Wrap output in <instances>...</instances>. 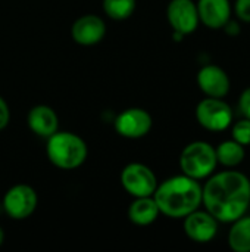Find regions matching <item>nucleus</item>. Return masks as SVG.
Instances as JSON below:
<instances>
[{
  "label": "nucleus",
  "mask_w": 250,
  "mask_h": 252,
  "mask_svg": "<svg viewBox=\"0 0 250 252\" xmlns=\"http://www.w3.org/2000/svg\"><path fill=\"white\" fill-rule=\"evenodd\" d=\"M206 211L221 223H233L250 205V180L239 171H222L211 177L202 188Z\"/></svg>",
  "instance_id": "1"
},
{
  "label": "nucleus",
  "mask_w": 250,
  "mask_h": 252,
  "mask_svg": "<svg viewBox=\"0 0 250 252\" xmlns=\"http://www.w3.org/2000/svg\"><path fill=\"white\" fill-rule=\"evenodd\" d=\"M153 199L162 214L171 219H184L202 204V186L186 174L174 176L156 188Z\"/></svg>",
  "instance_id": "2"
},
{
  "label": "nucleus",
  "mask_w": 250,
  "mask_h": 252,
  "mask_svg": "<svg viewBox=\"0 0 250 252\" xmlns=\"http://www.w3.org/2000/svg\"><path fill=\"white\" fill-rule=\"evenodd\" d=\"M47 157L60 170L78 168L87 158L85 142L74 133L56 131L47 137Z\"/></svg>",
  "instance_id": "3"
},
{
  "label": "nucleus",
  "mask_w": 250,
  "mask_h": 252,
  "mask_svg": "<svg viewBox=\"0 0 250 252\" xmlns=\"http://www.w3.org/2000/svg\"><path fill=\"white\" fill-rule=\"evenodd\" d=\"M218 159L215 148L206 142H193L187 145L180 155V167L183 174L200 180L214 173Z\"/></svg>",
  "instance_id": "4"
},
{
  "label": "nucleus",
  "mask_w": 250,
  "mask_h": 252,
  "mask_svg": "<svg viewBox=\"0 0 250 252\" xmlns=\"http://www.w3.org/2000/svg\"><path fill=\"white\" fill-rule=\"evenodd\" d=\"M121 183L124 189L134 198L153 196L158 180L155 173L144 164L131 162L121 173Z\"/></svg>",
  "instance_id": "5"
},
{
  "label": "nucleus",
  "mask_w": 250,
  "mask_h": 252,
  "mask_svg": "<svg viewBox=\"0 0 250 252\" xmlns=\"http://www.w3.org/2000/svg\"><path fill=\"white\" fill-rule=\"evenodd\" d=\"M196 118L203 128L209 131H222L231 126L233 112L222 99L208 97L197 105Z\"/></svg>",
  "instance_id": "6"
},
{
  "label": "nucleus",
  "mask_w": 250,
  "mask_h": 252,
  "mask_svg": "<svg viewBox=\"0 0 250 252\" xmlns=\"http://www.w3.org/2000/svg\"><path fill=\"white\" fill-rule=\"evenodd\" d=\"M37 193L28 185H15L3 198V208L13 220H24L29 217L37 208Z\"/></svg>",
  "instance_id": "7"
},
{
  "label": "nucleus",
  "mask_w": 250,
  "mask_h": 252,
  "mask_svg": "<svg viewBox=\"0 0 250 252\" xmlns=\"http://www.w3.org/2000/svg\"><path fill=\"white\" fill-rule=\"evenodd\" d=\"M152 128V117L141 108H130L122 111L115 120V130L127 139H140Z\"/></svg>",
  "instance_id": "8"
},
{
  "label": "nucleus",
  "mask_w": 250,
  "mask_h": 252,
  "mask_svg": "<svg viewBox=\"0 0 250 252\" xmlns=\"http://www.w3.org/2000/svg\"><path fill=\"white\" fill-rule=\"evenodd\" d=\"M167 18L172 30L184 35L196 31L199 25L197 6L193 0H171L167 9Z\"/></svg>",
  "instance_id": "9"
},
{
  "label": "nucleus",
  "mask_w": 250,
  "mask_h": 252,
  "mask_svg": "<svg viewBox=\"0 0 250 252\" xmlns=\"http://www.w3.org/2000/svg\"><path fill=\"white\" fill-rule=\"evenodd\" d=\"M184 232L192 241H194L197 244L211 242L217 236L218 220L208 211L196 210V211L190 213L189 216H186Z\"/></svg>",
  "instance_id": "10"
},
{
  "label": "nucleus",
  "mask_w": 250,
  "mask_h": 252,
  "mask_svg": "<svg viewBox=\"0 0 250 252\" xmlns=\"http://www.w3.org/2000/svg\"><path fill=\"white\" fill-rule=\"evenodd\" d=\"M197 84L208 97H225L230 92V78L217 65H205L197 74Z\"/></svg>",
  "instance_id": "11"
},
{
  "label": "nucleus",
  "mask_w": 250,
  "mask_h": 252,
  "mask_svg": "<svg viewBox=\"0 0 250 252\" xmlns=\"http://www.w3.org/2000/svg\"><path fill=\"white\" fill-rule=\"evenodd\" d=\"M72 38L81 46L97 44L106 34L105 21L96 15H84L78 18L71 28Z\"/></svg>",
  "instance_id": "12"
},
{
  "label": "nucleus",
  "mask_w": 250,
  "mask_h": 252,
  "mask_svg": "<svg viewBox=\"0 0 250 252\" xmlns=\"http://www.w3.org/2000/svg\"><path fill=\"white\" fill-rule=\"evenodd\" d=\"M196 6L199 21L212 30L222 28L231 16L230 0H199Z\"/></svg>",
  "instance_id": "13"
},
{
  "label": "nucleus",
  "mask_w": 250,
  "mask_h": 252,
  "mask_svg": "<svg viewBox=\"0 0 250 252\" xmlns=\"http://www.w3.org/2000/svg\"><path fill=\"white\" fill-rule=\"evenodd\" d=\"M57 115L50 106L37 105L28 114V127L34 134L40 137H50L53 133L57 131Z\"/></svg>",
  "instance_id": "14"
},
{
  "label": "nucleus",
  "mask_w": 250,
  "mask_h": 252,
  "mask_svg": "<svg viewBox=\"0 0 250 252\" xmlns=\"http://www.w3.org/2000/svg\"><path fill=\"white\" fill-rule=\"evenodd\" d=\"M161 214L153 196L136 198V201L128 208V219L137 226L152 224Z\"/></svg>",
  "instance_id": "15"
},
{
  "label": "nucleus",
  "mask_w": 250,
  "mask_h": 252,
  "mask_svg": "<svg viewBox=\"0 0 250 252\" xmlns=\"http://www.w3.org/2000/svg\"><path fill=\"white\" fill-rule=\"evenodd\" d=\"M228 233V245L236 252H250V217H240L233 221Z\"/></svg>",
  "instance_id": "16"
},
{
  "label": "nucleus",
  "mask_w": 250,
  "mask_h": 252,
  "mask_svg": "<svg viewBox=\"0 0 250 252\" xmlns=\"http://www.w3.org/2000/svg\"><path fill=\"white\" fill-rule=\"evenodd\" d=\"M217 159L224 167H236L245 159V148L236 140L222 142L217 149Z\"/></svg>",
  "instance_id": "17"
},
{
  "label": "nucleus",
  "mask_w": 250,
  "mask_h": 252,
  "mask_svg": "<svg viewBox=\"0 0 250 252\" xmlns=\"http://www.w3.org/2000/svg\"><path fill=\"white\" fill-rule=\"evenodd\" d=\"M134 9H136V0H103L105 13L115 21H122L130 18Z\"/></svg>",
  "instance_id": "18"
},
{
  "label": "nucleus",
  "mask_w": 250,
  "mask_h": 252,
  "mask_svg": "<svg viewBox=\"0 0 250 252\" xmlns=\"http://www.w3.org/2000/svg\"><path fill=\"white\" fill-rule=\"evenodd\" d=\"M233 140L239 142L240 145L246 146L250 145V120L249 118H245V120H240L239 123H236L233 126Z\"/></svg>",
  "instance_id": "19"
},
{
  "label": "nucleus",
  "mask_w": 250,
  "mask_h": 252,
  "mask_svg": "<svg viewBox=\"0 0 250 252\" xmlns=\"http://www.w3.org/2000/svg\"><path fill=\"white\" fill-rule=\"evenodd\" d=\"M234 10L239 19L250 22V0H236Z\"/></svg>",
  "instance_id": "20"
},
{
  "label": "nucleus",
  "mask_w": 250,
  "mask_h": 252,
  "mask_svg": "<svg viewBox=\"0 0 250 252\" xmlns=\"http://www.w3.org/2000/svg\"><path fill=\"white\" fill-rule=\"evenodd\" d=\"M239 108H240L242 114H243L246 118H249L250 120V87H248V89L242 93L240 100H239Z\"/></svg>",
  "instance_id": "21"
},
{
  "label": "nucleus",
  "mask_w": 250,
  "mask_h": 252,
  "mask_svg": "<svg viewBox=\"0 0 250 252\" xmlns=\"http://www.w3.org/2000/svg\"><path fill=\"white\" fill-rule=\"evenodd\" d=\"M10 118V112H9V106L6 103V100L0 96V130H3Z\"/></svg>",
  "instance_id": "22"
},
{
  "label": "nucleus",
  "mask_w": 250,
  "mask_h": 252,
  "mask_svg": "<svg viewBox=\"0 0 250 252\" xmlns=\"http://www.w3.org/2000/svg\"><path fill=\"white\" fill-rule=\"evenodd\" d=\"M222 28L225 30V32H227L228 35H237V34H240V25H239V22H236V21L228 19Z\"/></svg>",
  "instance_id": "23"
},
{
  "label": "nucleus",
  "mask_w": 250,
  "mask_h": 252,
  "mask_svg": "<svg viewBox=\"0 0 250 252\" xmlns=\"http://www.w3.org/2000/svg\"><path fill=\"white\" fill-rule=\"evenodd\" d=\"M3 241H4V233H3V230H1V227H0V245L3 244Z\"/></svg>",
  "instance_id": "24"
}]
</instances>
